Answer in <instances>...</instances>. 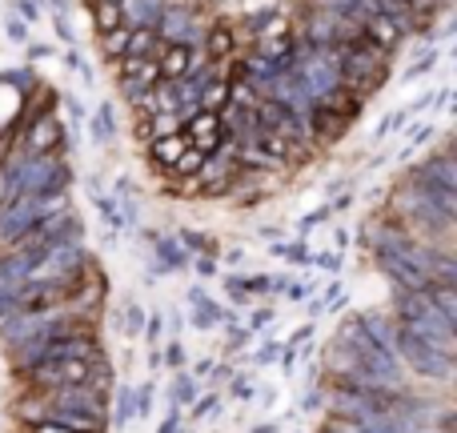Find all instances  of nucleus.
Masks as SVG:
<instances>
[{
	"label": "nucleus",
	"mask_w": 457,
	"mask_h": 433,
	"mask_svg": "<svg viewBox=\"0 0 457 433\" xmlns=\"http://www.w3.org/2000/svg\"><path fill=\"white\" fill-rule=\"evenodd\" d=\"M269 253H273L277 261H285V265H301L309 269L313 265V249H309L305 237H289V241H273L269 245Z\"/></svg>",
	"instance_id": "obj_16"
},
{
	"label": "nucleus",
	"mask_w": 457,
	"mask_h": 433,
	"mask_svg": "<svg viewBox=\"0 0 457 433\" xmlns=\"http://www.w3.org/2000/svg\"><path fill=\"white\" fill-rule=\"evenodd\" d=\"M405 177H413V181H429V185H445V189H457V157H453V149L445 145V149L429 153L426 161H413Z\"/></svg>",
	"instance_id": "obj_8"
},
{
	"label": "nucleus",
	"mask_w": 457,
	"mask_h": 433,
	"mask_svg": "<svg viewBox=\"0 0 457 433\" xmlns=\"http://www.w3.org/2000/svg\"><path fill=\"white\" fill-rule=\"evenodd\" d=\"M193 273L201 277V281H217V273H221V265H217V257H209V253H197V257H189Z\"/></svg>",
	"instance_id": "obj_37"
},
{
	"label": "nucleus",
	"mask_w": 457,
	"mask_h": 433,
	"mask_svg": "<svg viewBox=\"0 0 457 433\" xmlns=\"http://www.w3.org/2000/svg\"><path fill=\"white\" fill-rule=\"evenodd\" d=\"M221 257H225V265H241V261H245V249H221Z\"/></svg>",
	"instance_id": "obj_56"
},
{
	"label": "nucleus",
	"mask_w": 457,
	"mask_h": 433,
	"mask_svg": "<svg viewBox=\"0 0 457 433\" xmlns=\"http://www.w3.org/2000/svg\"><path fill=\"white\" fill-rule=\"evenodd\" d=\"M321 104H325L329 112H337L341 121H349V125H353V121L365 112V101H361L357 93H349V88H333L329 96H321Z\"/></svg>",
	"instance_id": "obj_17"
},
{
	"label": "nucleus",
	"mask_w": 457,
	"mask_h": 433,
	"mask_svg": "<svg viewBox=\"0 0 457 433\" xmlns=\"http://www.w3.org/2000/svg\"><path fill=\"white\" fill-rule=\"evenodd\" d=\"M402 129H410V109H397V112H389V117H381V125L373 129V137H389V133H402Z\"/></svg>",
	"instance_id": "obj_34"
},
{
	"label": "nucleus",
	"mask_w": 457,
	"mask_h": 433,
	"mask_svg": "<svg viewBox=\"0 0 457 433\" xmlns=\"http://www.w3.org/2000/svg\"><path fill=\"white\" fill-rule=\"evenodd\" d=\"M93 197V209H96V217H101V225L104 229H117V233H125V221H120V205H117V197L112 193H88Z\"/></svg>",
	"instance_id": "obj_23"
},
{
	"label": "nucleus",
	"mask_w": 457,
	"mask_h": 433,
	"mask_svg": "<svg viewBox=\"0 0 457 433\" xmlns=\"http://www.w3.org/2000/svg\"><path fill=\"white\" fill-rule=\"evenodd\" d=\"M40 217H45V201L40 197H8V201H0V249H8V245L21 241L29 229H37Z\"/></svg>",
	"instance_id": "obj_5"
},
{
	"label": "nucleus",
	"mask_w": 457,
	"mask_h": 433,
	"mask_svg": "<svg viewBox=\"0 0 457 433\" xmlns=\"http://www.w3.org/2000/svg\"><path fill=\"white\" fill-rule=\"evenodd\" d=\"M241 289L249 293L253 301H257V297H273V273H241Z\"/></svg>",
	"instance_id": "obj_29"
},
{
	"label": "nucleus",
	"mask_w": 457,
	"mask_h": 433,
	"mask_svg": "<svg viewBox=\"0 0 457 433\" xmlns=\"http://www.w3.org/2000/svg\"><path fill=\"white\" fill-rule=\"evenodd\" d=\"M217 405H221V394H217V389H209L205 397H193V405H189V418H193V421H205V418H213V413H217Z\"/></svg>",
	"instance_id": "obj_32"
},
{
	"label": "nucleus",
	"mask_w": 457,
	"mask_h": 433,
	"mask_svg": "<svg viewBox=\"0 0 457 433\" xmlns=\"http://www.w3.org/2000/svg\"><path fill=\"white\" fill-rule=\"evenodd\" d=\"M165 325H169V333H173V337H181L185 317H181V313H173V309H165Z\"/></svg>",
	"instance_id": "obj_53"
},
{
	"label": "nucleus",
	"mask_w": 457,
	"mask_h": 433,
	"mask_svg": "<svg viewBox=\"0 0 457 433\" xmlns=\"http://www.w3.org/2000/svg\"><path fill=\"white\" fill-rule=\"evenodd\" d=\"M61 104H64V112L72 117V125H85V121H88V109L77 101V96H61Z\"/></svg>",
	"instance_id": "obj_47"
},
{
	"label": "nucleus",
	"mask_w": 457,
	"mask_h": 433,
	"mask_svg": "<svg viewBox=\"0 0 457 433\" xmlns=\"http://www.w3.org/2000/svg\"><path fill=\"white\" fill-rule=\"evenodd\" d=\"M426 297L434 301V309L445 317V321L457 325V281H429Z\"/></svg>",
	"instance_id": "obj_18"
},
{
	"label": "nucleus",
	"mask_w": 457,
	"mask_h": 433,
	"mask_svg": "<svg viewBox=\"0 0 457 433\" xmlns=\"http://www.w3.org/2000/svg\"><path fill=\"white\" fill-rule=\"evenodd\" d=\"M337 61H341V88L357 93L361 101L381 93V85L389 80V69H394V56L373 48L365 37L353 40V45H337Z\"/></svg>",
	"instance_id": "obj_1"
},
{
	"label": "nucleus",
	"mask_w": 457,
	"mask_h": 433,
	"mask_svg": "<svg viewBox=\"0 0 457 433\" xmlns=\"http://www.w3.org/2000/svg\"><path fill=\"white\" fill-rule=\"evenodd\" d=\"M249 433H281V426H277V421H265V426H253Z\"/></svg>",
	"instance_id": "obj_58"
},
{
	"label": "nucleus",
	"mask_w": 457,
	"mask_h": 433,
	"mask_svg": "<svg viewBox=\"0 0 457 433\" xmlns=\"http://www.w3.org/2000/svg\"><path fill=\"white\" fill-rule=\"evenodd\" d=\"M345 245H349V229H333V249L345 253Z\"/></svg>",
	"instance_id": "obj_55"
},
{
	"label": "nucleus",
	"mask_w": 457,
	"mask_h": 433,
	"mask_svg": "<svg viewBox=\"0 0 457 433\" xmlns=\"http://www.w3.org/2000/svg\"><path fill=\"white\" fill-rule=\"evenodd\" d=\"M201 165H205V153H197V149L189 145V149L181 153V161L173 165V173H169V177H173V181H193V177L201 173Z\"/></svg>",
	"instance_id": "obj_27"
},
{
	"label": "nucleus",
	"mask_w": 457,
	"mask_h": 433,
	"mask_svg": "<svg viewBox=\"0 0 457 433\" xmlns=\"http://www.w3.org/2000/svg\"><path fill=\"white\" fill-rule=\"evenodd\" d=\"M305 313H309V321H317V317H321V313H325L321 297H313V301H309V309H305Z\"/></svg>",
	"instance_id": "obj_57"
},
{
	"label": "nucleus",
	"mask_w": 457,
	"mask_h": 433,
	"mask_svg": "<svg viewBox=\"0 0 457 433\" xmlns=\"http://www.w3.org/2000/svg\"><path fill=\"white\" fill-rule=\"evenodd\" d=\"M361 37H365V40H370V45H373V48H381V53H389V56H394V53H397V48H402V45H405V32H402V29H397V24H394V21H389V16H386V12L370 16V21H365V29H361Z\"/></svg>",
	"instance_id": "obj_11"
},
{
	"label": "nucleus",
	"mask_w": 457,
	"mask_h": 433,
	"mask_svg": "<svg viewBox=\"0 0 457 433\" xmlns=\"http://www.w3.org/2000/svg\"><path fill=\"white\" fill-rule=\"evenodd\" d=\"M185 362H189V354H185V341L181 337H169V346L161 349V365H169V370H185Z\"/></svg>",
	"instance_id": "obj_33"
},
{
	"label": "nucleus",
	"mask_w": 457,
	"mask_h": 433,
	"mask_svg": "<svg viewBox=\"0 0 457 433\" xmlns=\"http://www.w3.org/2000/svg\"><path fill=\"white\" fill-rule=\"evenodd\" d=\"M197 61H205V56H201V48H189V45H161V53H157L161 80H181Z\"/></svg>",
	"instance_id": "obj_10"
},
{
	"label": "nucleus",
	"mask_w": 457,
	"mask_h": 433,
	"mask_svg": "<svg viewBox=\"0 0 457 433\" xmlns=\"http://www.w3.org/2000/svg\"><path fill=\"white\" fill-rule=\"evenodd\" d=\"M241 53V29H237L233 21H225V16H217V21L205 24V37H201V56H205L209 64H221L228 56Z\"/></svg>",
	"instance_id": "obj_6"
},
{
	"label": "nucleus",
	"mask_w": 457,
	"mask_h": 433,
	"mask_svg": "<svg viewBox=\"0 0 457 433\" xmlns=\"http://www.w3.org/2000/svg\"><path fill=\"white\" fill-rule=\"evenodd\" d=\"M96 53H101L104 64H117L120 56L129 53V24H120V29H112V32H101V37H96Z\"/></svg>",
	"instance_id": "obj_20"
},
{
	"label": "nucleus",
	"mask_w": 457,
	"mask_h": 433,
	"mask_svg": "<svg viewBox=\"0 0 457 433\" xmlns=\"http://www.w3.org/2000/svg\"><path fill=\"white\" fill-rule=\"evenodd\" d=\"M157 433H185V413L177 405H169V418L157 426Z\"/></svg>",
	"instance_id": "obj_46"
},
{
	"label": "nucleus",
	"mask_w": 457,
	"mask_h": 433,
	"mask_svg": "<svg viewBox=\"0 0 457 433\" xmlns=\"http://www.w3.org/2000/svg\"><path fill=\"white\" fill-rule=\"evenodd\" d=\"M309 293H313V285H305V281H289V289H285V297L297 305V301H309Z\"/></svg>",
	"instance_id": "obj_51"
},
{
	"label": "nucleus",
	"mask_w": 457,
	"mask_h": 433,
	"mask_svg": "<svg viewBox=\"0 0 457 433\" xmlns=\"http://www.w3.org/2000/svg\"><path fill=\"white\" fill-rule=\"evenodd\" d=\"M281 357V341L277 337H265L257 349H253V365H273Z\"/></svg>",
	"instance_id": "obj_40"
},
{
	"label": "nucleus",
	"mask_w": 457,
	"mask_h": 433,
	"mask_svg": "<svg viewBox=\"0 0 457 433\" xmlns=\"http://www.w3.org/2000/svg\"><path fill=\"white\" fill-rule=\"evenodd\" d=\"M221 289H225V297H228V301H233V305H249V301H253V297H249V293H245V289H241V273H228V277H225V281H221Z\"/></svg>",
	"instance_id": "obj_42"
},
{
	"label": "nucleus",
	"mask_w": 457,
	"mask_h": 433,
	"mask_svg": "<svg viewBox=\"0 0 457 433\" xmlns=\"http://www.w3.org/2000/svg\"><path fill=\"white\" fill-rule=\"evenodd\" d=\"M153 397H157V381H141V386L133 389L137 418H149V413H153Z\"/></svg>",
	"instance_id": "obj_35"
},
{
	"label": "nucleus",
	"mask_w": 457,
	"mask_h": 433,
	"mask_svg": "<svg viewBox=\"0 0 457 433\" xmlns=\"http://www.w3.org/2000/svg\"><path fill=\"white\" fill-rule=\"evenodd\" d=\"M273 321H277V309L273 305H257L249 313V321H241V325H245V329H253V333H261V329H269Z\"/></svg>",
	"instance_id": "obj_38"
},
{
	"label": "nucleus",
	"mask_w": 457,
	"mask_h": 433,
	"mask_svg": "<svg viewBox=\"0 0 457 433\" xmlns=\"http://www.w3.org/2000/svg\"><path fill=\"white\" fill-rule=\"evenodd\" d=\"M197 104L205 112H221L225 104H228V80L225 77H217V80H209L205 88H201V96H197Z\"/></svg>",
	"instance_id": "obj_26"
},
{
	"label": "nucleus",
	"mask_w": 457,
	"mask_h": 433,
	"mask_svg": "<svg viewBox=\"0 0 457 433\" xmlns=\"http://www.w3.org/2000/svg\"><path fill=\"white\" fill-rule=\"evenodd\" d=\"M394 354H397V362H402L410 373H418V378H434V381H445V386L453 381V357H445V354H437V349H429L426 341L413 337V333L402 329V325H397Z\"/></svg>",
	"instance_id": "obj_2"
},
{
	"label": "nucleus",
	"mask_w": 457,
	"mask_h": 433,
	"mask_svg": "<svg viewBox=\"0 0 457 433\" xmlns=\"http://www.w3.org/2000/svg\"><path fill=\"white\" fill-rule=\"evenodd\" d=\"M321 433H361V426L357 421H345V418H325V426H321Z\"/></svg>",
	"instance_id": "obj_48"
},
{
	"label": "nucleus",
	"mask_w": 457,
	"mask_h": 433,
	"mask_svg": "<svg viewBox=\"0 0 457 433\" xmlns=\"http://www.w3.org/2000/svg\"><path fill=\"white\" fill-rule=\"evenodd\" d=\"M313 265H317V269H325L329 277H337V273H341V265H345V253H337V249H321V253H313Z\"/></svg>",
	"instance_id": "obj_36"
},
{
	"label": "nucleus",
	"mask_w": 457,
	"mask_h": 433,
	"mask_svg": "<svg viewBox=\"0 0 457 433\" xmlns=\"http://www.w3.org/2000/svg\"><path fill=\"white\" fill-rule=\"evenodd\" d=\"M169 133H185V121L177 117V112H157V117H149V137L157 141V137H169Z\"/></svg>",
	"instance_id": "obj_30"
},
{
	"label": "nucleus",
	"mask_w": 457,
	"mask_h": 433,
	"mask_svg": "<svg viewBox=\"0 0 457 433\" xmlns=\"http://www.w3.org/2000/svg\"><path fill=\"white\" fill-rule=\"evenodd\" d=\"M225 329H228V354H241V349L249 346L253 337H257V333H253V329H245L241 321H237V325H225Z\"/></svg>",
	"instance_id": "obj_43"
},
{
	"label": "nucleus",
	"mask_w": 457,
	"mask_h": 433,
	"mask_svg": "<svg viewBox=\"0 0 457 433\" xmlns=\"http://www.w3.org/2000/svg\"><path fill=\"white\" fill-rule=\"evenodd\" d=\"M305 129H309V141H313V149H329V145H337L353 125H349V121H341L337 112H329L321 101H317L313 109L305 112Z\"/></svg>",
	"instance_id": "obj_9"
},
{
	"label": "nucleus",
	"mask_w": 457,
	"mask_h": 433,
	"mask_svg": "<svg viewBox=\"0 0 457 433\" xmlns=\"http://www.w3.org/2000/svg\"><path fill=\"white\" fill-rule=\"evenodd\" d=\"M165 4L169 0H120V12H125L129 29H157Z\"/></svg>",
	"instance_id": "obj_14"
},
{
	"label": "nucleus",
	"mask_w": 457,
	"mask_h": 433,
	"mask_svg": "<svg viewBox=\"0 0 457 433\" xmlns=\"http://www.w3.org/2000/svg\"><path fill=\"white\" fill-rule=\"evenodd\" d=\"M4 37L12 40V45H29V24L16 12H4Z\"/></svg>",
	"instance_id": "obj_39"
},
{
	"label": "nucleus",
	"mask_w": 457,
	"mask_h": 433,
	"mask_svg": "<svg viewBox=\"0 0 457 433\" xmlns=\"http://www.w3.org/2000/svg\"><path fill=\"white\" fill-rule=\"evenodd\" d=\"M373 265H378L381 277H389V285H394V293H418V289H429V277L421 273V269H413L405 257H397V253L389 249H378L370 253Z\"/></svg>",
	"instance_id": "obj_7"
},
{
	"label": "nucleus",
	"mask_w": 457,
	"mask_h": 433,
	"mask_svg": "<svg viewBox=\"0 0 457 433\" xmlns=\"http://www.w3.org/2000/svg\"><path fill=\"white\" fill-rule=\"evenodd\" d=\"M357 325H361V333L373 341L378 349H386V354H394V341H397V321L389 313H357Z\"/></svg>",
	"instance_id": "obj_12"
},
{
	"label": "nucleus",
	"mask_w": 457,
	"mask_h": 433,
	"mask_svg": "<svg viewBox=\"0 0 457 433\" xmlns=\"http://www.w3.org/2000/svg\"><path fill=\"white\" fill-rule=\"evenodd\" d=\"M434 69H437V48H426V56L405 69V80H418V77H426V72H434Z\"/></svg>",
	"instance_id": "obj_41"
},
{
	"label": "nucleus",
	"mask_w": 457,
	"mask_h": 433,
	"mask_svg": "<svg viewBox=\"0 0 457 433\" xmlns=\"http://www.w3.org/2000/svg\"><path fill=\"white\" fill-rule=\"evenodd\" d=\"M153 257H157V265L165 269V273H185V269H189V253L181 249V241H177L173 233H161L157 241H153Z\"/></svg>",
	"instance_id": "obj_15"
},
{
	"label": "nucleus",
	"mask_w": 457,
	"mask_h": 433,
	"mask_svg": "<svg viewBox=\"0 0 457 433\" xmlns=\"http://www.w3.org/2000/svg\"><path fill=\"white\" fill-rule=\"evenodd\" d=\"M56 37H61L64 40V45H77V37H72V29H69V16H64V12H56Z\"/></svg>",
	"instance_id": "obj_52"
},
{
	"label": "nucleus",
	"mask_w": 457,
	"mask_h": 433,
	"mask_svg": "<svg viewBox=\"0 0 457 433\" xmlns=\"http://www.w3.org/2000/svg\"><path fill=\"white\" fill-rule=\"evenodd\" d=\"M213 365H217L213 357H201V362L193 365V378H197V381H201V378H209V373H213Z\"/></svg>",
	"instance_id": "obj_54"
},
{
	"label": "nucleus",
	"mask_w": 457,
	"mask_h": 433,
	"mask_svg": "<svg viewBox=\"0 0 457 433\" xmlns=\"http://www.w3.org/2000/svg\"><path fill=\"white\" fill-rule=\"evenodd\" d=\"M24 53H29V56H24L29 64H40L45 56H53V45H32V40H29V45H24Z\"/></svg>",
	"instance_id": "obj_50"
},
{
	"label": "nucleus",
	"mask_w": 457,
	"mask_h": 433,
	"mask_svg": "<svg viewBox=\"0 0 457 433\" xmlns=\"http://www.w3.org/2000/svg\"><path fill=\"white\" fill-rule=\"evenodd\" d=\"M228 397H237V402H249V397H253L249 373H233V381H228Z\"/></svg>",
	"instance_id": "obj_45"
},
{
	"label": "nucleus",
	"mask_w": 457,
	"mask_h": 433,
	"mask_svg": "<svg viewBox=\"0 0 457 433\" xmlns=\"http://www.w3.org/2000/svg\"><path fill=\"white\" fill-rule=\"evenodd\" d=\"M21 149L37 153V157H64L69 149V125H64L61 112H45V117H32L21 125Z\"/></svg>",
	"instance_id": "obj_4"
},
{
	"label": "nucleus",
	"mask_w": 457,
	"mask_h": 433,
	"mask_svg": "<svg viewBox=\"0 0 457 433\" xmlns=\"http://www.w3.org/2000/svg\"><path fill=\"white\" fill-rule=\"evenodd\" d=\"M12 12L21 16L24 24H37V21H40V12H45V0H16Z\"/></svg>",
	"instance_id": "obj_44"
},
{
	"label": "nucleus",
	"mask_w": 457,
	"mask_h": 433,
	"mask_svg": "<svg viewBox=\"0 0 457 433\" xmlns=\"http://www.w3.org/2000/svg\"><path fill=\"white\" fill-rule=\"evenodd\" d=\"M149 370H165L161 365V349H149Z\"/></svg>",
	"instance_id": "obj_59"
},
{
	"label": "nucleus",
	"mask_w": 457,
	"mask_h": 433,
	"mask_svg": "<svg viewBox=\"0 0 457 433\" xmlns=\"http://www.w3.org/2000/svg\"><path fill=\"white\" fill-rule=\"evenodd\" d=\"M193 397H197V378H193L189 370H177L173 373V389H169V405H177V410H189Z\"/></svg>",
	"instance_id": "obj_24"
},
{
	"label": "nucleus",
	"mask_w": 457,
	"mask_h": 433,
	"mask_svg": "<svg viewBox=\"0 0 457 433\" xmlns=\"http://www.w3.org/2000/svg\"><path fill=\"white\" fill-rule=\"evenodd\" d=\"M161 45H165V40L157 37V29H129V53H125V56H141V61H157Z\"/></svg>",
	"instance_id": "obj_19"
},
{
	"label": "nucleus",
	"mask_w": 457,
	"mask_h": 433,
	"mask_svg": "<svg viewBox=\"0 0 457 433\" xmlns=\"http://www.w3.org/2000/svg\"><path fill=\"white\" fill-rule=\"evenodd\" d=\"M88 137H93L96 149H104V145H112L120 137V125H117V112H112V101H101L96 104V112H88Z\"/></svg>",
	"instance_id": "obj_13"
},
{
	"label": "nucleus",
	"mask_w": 457,
	"mask_h": 433,
	"mask_svg": "<svg viewBox=\"0 0 457 433\" xmlns=\"http://www.w3.org/2000/svg\"><path fill=\"white\" fill-rule=\"evenodd\" d=\"M145 317H149V309H145L137 297H129L125 305H120V333H125L129 341H137L145 333Z\"/></svg>",
	"instance_id": "obj_22"
},
{
	"label": "nucleus",
	"mask_w": 457,
	"mask_h": 433,
	"mask_svg": "<svg viewBox=\"0 0 457 433\" xmlns=\"http://www.w3.org/2000/svg\"><path fill=\"white\" fill-rule=\"evenodd\" d=\"M125 24V12H120V4H109V0H93V29L96 37L101 32H112Z\"/></svg>",
	"instance_id": "obj_25"
},
{
	"label": "nucleus",
	"mask_w": 457,
	"mask_h": 433,
	"mask_svg": "<svg viewBox=\"0 0 457 433\" xmlns=\"http://www.w3.org/2000/svg\"><path fill=\"white\" fill-rule=\"evenodd\" d=\"M137 418V402H133V386H125L117 394V413H109V426H129V421Z\"/></svg>",
	"instance_id": "obj_28"
},
{
	"label": "nucleus",
	"mask_w": 457,
	"mask_h": 433,
	"mask_svg": "<svg viewBox=\"0 0 457 433\" xmlns=\"http://www.w3.org/2000/svg\"><path fill=\"white\" fill-rule=\"evenodd\" d=\"M205 24H209V16L201 12L197 4H181V0H169L165 12H161V21H157V37L165 40V45H189V48H201Z\"/></svg>",
	"instance_id": "obj_3"
},
{
	"label": "nucleus",
	"mask_w": 457,
	"mask_h": 433,
	"mask_svg": "<svg viewBox=\"0 0 457 433\" xmlns=\"http://www.w3.org/2000/svg\"><path fill=\"white\" fill-rule=\"evenodd\" d=\"M313 321H305V325H301V329H293L289 333V341H285V346H293V349H305L309 346V341H313Z\"/></svg>",
	"instance_id": "obj_49"
},
{
	"label": "nucleus",
	"mask_w": 457,
	"mask_h": 433,
	"mask_svg": "<svg viewBox=\"0 0 457 433\" xmlns=\"http://www.w3.org/2000/svg\"><path fill=\"white\" fill-rule=\"evenodd\" d=\"M173 237L181 241V249L189 253V257H197V253H209V257H221V245H217L209 233H197V229H177Z\"/></svg>",
	"instance_id": "obj_21"
},
{
	"label": "nucleus",
	"mask_w": 457,
	"mask_h": 433,
	"mask_svg": "<svg viewBox=\"0 0 457 433\" xmlns=\"http://www.w3.org/2000/svg\"><path fill=\"white\" fill-rule=\"evenodd\" d=\"M141 337L149 341V349H161V341H165V309H149Z\"/></svg>",
	"instance_id": "obj_31"
}]
</instances>
